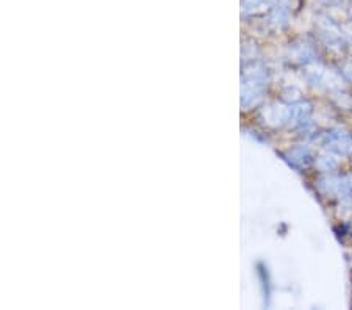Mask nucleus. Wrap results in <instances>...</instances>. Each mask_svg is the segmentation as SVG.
Instances as JSON below:
<instances>
[{
  "label": "nucleus",
  "instance_id": "nucleus-1",
  "mask_svg": "<svg viewBox=\"0 0 352 310\" xmlns=\"http://www.w3.org/2000/svg\"><path fill=\"white\" fill-rule=\"evenodd\" d=\"M349 74H351V77H352V69H351V71H349Z\"/></svg>",
  "mask_w": 352,
  "mask_h": 310
}]
</instances>
